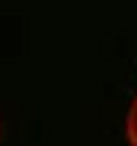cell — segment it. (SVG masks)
<instances>
[{
    "label": "cell",
    "instance_id": "cell-1",
    "mask_svg": "<svg viewBox=\"0 0 137 146\" xmlns=\"http://www.w3.org/2000/svg\"><path fill=\"white\" fill-rule=\"evenodd\" d=\"M126 137H128V146H137V96L131 100L126 114Z\"/></svg>",
    "mask_w": 137,
    "mask_h": 146
},
{
    "label": "cell",
    "instance_id": "cell-2",
    "mask_svg": "<svg viewBox=\"0 0 137 146\" xmlns=\"http://www.w3.org/2000/svg\"><path fill=\"white\" fill-rule=\"evenodd\" d=\"M0 135H3V120H0Z\"/></svg>",
    "mask_w": 137,
    "mask_h": 146
}]
</instances>
